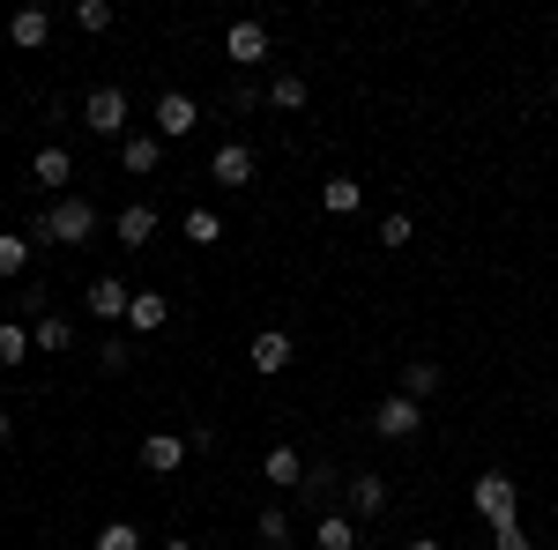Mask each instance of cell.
Here are the masks:
<instances>
[{"label": "cell", "instance_id": "6da1fadb", "mask_svg": "<svg viewBox=\"0 0 558 550\" xmlns=\"http://www.w3.org/2000/svg\"><path fill=\"white\" fill-rule=\"evenodd\" d=\"M31 239H45V246H89V239H97V209H89L83 194H60V201L31 223Z\"/></svg>", "mask_w": 558, "mask_h": 550}, {"label": "cell", "instance_id": "7a4b0ae2", "mask_svg": "<svg viewBox=\"0 0 558 550\" xmlns=\"http://www.w3.org/2000/svg\"><path fill=\"white\" fill-rule=\"evenodd\" d=\"M470 506L492 521V528H507V521H521V484L514 476H499V468H484L470 484Z\"/></svg>", "mask_w": 558, "mask_h": 550}, {"label": "cell", "instance_id": "3957f363", "mask_svg": "<svg viewBox=\"0 0 558 550\" xmlns=\"http://www.w3.org/2000/svg\"><path fill=\"white\" fill-rule=\"evenodd\" d=\"M83 127H89V134H112V142H128V127H134V105H128V89L97 83V89L83 97Z\"/></svg>", "mask_w": 558, "mask_h": 550}, {"label": "cell", "instance_id": "277c9868", "mask_svg": "<svg viewBox=\"0 0 558 550\" xmlns=\"http://www.w3.org/2000/svg\"><path fill=\"white\" fill-rule=\"evenodd\" d=\"M373 424H380V439H417V431H425V402H410V394L395 387V394H380Z\"/></svg>", "mask_w": 558, "mask_h": 550}, {"label": "cell", "instance_id": "5b68a950", "mask_svg": "<svg viewBox=\"0 0 558 550\" xmlns=\"http://www.w3.org/2000/svg\"><path fill=\"white\" fill-rule=\"evenodd\" d=\"M194 127H202V105L186 89H165L157 97V142H179V134H194Z\"/></svg>", "mask_w": 558, "mask_h": 550}, {"label": "cell", "instance_id": "8992f818", "mask_svg": "<svg viewBox=\"0 0 558 550\" xmlns=\"http://www.w3.org/2000/svg\"><path fill=\"white\" fill-rule=\"evenodd\" d=\"M83 305H89V320H120V328H128V305H134V291L120 283V276H97V283L83 291Z\"/></svg>", "mask_w": 558, "mask_h": 550}, {"label": "cell", "instance_id": "52a82bcc", "mask_svg": "<svg viewBox=\"0 0 558 550\" xmlns=\"http://www.w3.org/2000/svg\"><path fill=\"white\" fill-rule=\"evenodd\" d=\"M186 454H194V447H186L179 431H142V468H149V476H179Z\"/></svg>", "mask_w": 558, "mask_h": 550}, {"label": "cell", "instance_id": "ba28073f", "mask_svg": "<svg viewBox=\"0 0 558 550\" xmlns=\"http://www.w3.org/2000/svg\"><path fill=\"white\" fill-rule=\"evenodd\" d=\"M254 171H260V157L246 149V142H223V149L209 157V179H216V186H254Z\"/></svg>", "mask_w": 558, "mask_h": 550}, {"label": "cell", "instance_id": "9c48e42d", "mask_svg": "<svg viewBox=\"0 0 558 550\" xmlns=\"http://www.w3.org/2000/svg\"><path fill=\"white\" fill-rule=\"evenodd\" d=\"M246 357H254V372H260V380H276V372H291V357H299V350H291V335H283V328H260Z\"/></svg>", "mask_w": 558, "mask_h": 550}, {"label": "cell", "instance_id": "30bf717a", "mask_svg": "<svg viewBox=\"0 0 558 550\" xmlns=\"http://www.w3.org/2000/svg\"><path fill=\"white\" fill-rule=\"evenodd\" d=\"M260 484L299 491V484H305V454H299V447H268V454H260Z\"/></svg>", "mask_w": 558, "mask_h": 550}, {"label": "cell", "instance_id": "8fae6325", "mask_svg": "<svg viewBox=\"0 0 558 550\" xmlns=\"http://www.w3.org/2000/svg\"><path fill=\"white\" fill-rule=\"evenodd\" d=\"M31 179H38L45 194H68V179H75V157H68L60 142H45L38 157H31Z\"/></svg>", "mask_w": 558, "mask_h": 550}, {"label": "cell", "instance_id": "7c38bea8", "mask_svg": "<svg viewBox=\"0 0 558 550\" xmlns=\"http://www.w3.org/2000/svg\"><path fill=\"white\" fill-rule=\"evenodd\" d=\"M223 52H231V68H260L268 60V30L260 23H231L223 30Z\"/></svg>", "mask_w": 558, "mask_h": 550}, {"label": "cell", "instance_id": "4fadbf2b", "mask_svg": "<svg viewBox=\"0 0 558 550\" xmlns=\"http://www.w3.org/2000/svg\"><path fill=\"white\" fill-rule=\"evenodd\" d=\"M172 320V297H157V291H134V305H128V335L142 342V335H157Z\"/></svg>", "mask_w": 558, "mask_h": 550}, {"label": "cell", "instance_id": "5bb4252c", "mask_svg": "<svg viewBox=\"0 0 558 550\" xmlns=\"http://www.w3.org/2000/svg\"><path fill=\"white\" fill-rule=\"evenodd\" d=\"M350 521H380L387 513V476H350Z\"/></svg>", "mask_w": 558, "mask_h": 550}, {"label": "cell", "instance_id": "9a60e30c", "mask_svg": "<svg viewBox=\"0 0 558 550\" xmlns=\"http://www.w3.org/2000/svg\"><path fill=\"white\" fill-rule=\"evenodd\" d=\"M8 38H15V52H38V45L52 38V15H45V8H15V15H8Z\"/></svg>", "mask_w": 558, "mask_h": 550}, {"label": "cell", "instance_id": "2e32d148", "mask_svg": "<svg viewBox=\"0 0 558 550\" xmlns=\"http://www.w3.org/2000/svg\"><path fill=\"white\" fill-rule=\"evenodd\" d=\"M120 164H128L134 179H149V171L165 164V142H157V127H149V134H128V142H120Z\"/></svg>", "mask_w": 558, "mask_h": 550}, {"label": "cell", "instance_id": "e0dca14e", "mask_svg": "<svg viewBox=\"0 0 558 550\" xmlns=\"http://www.w3.org/2000/svg\"><path fill=\"white\" fill-rule=\"evenodd\" d=\"M112 231H120V246H134V254H142V246L157 239V209H149V201H134V209L112 216Z\"/></svg>", "mask_w": 558, "mask_h": 550}, {"label": "cell", "instance_id": "ac0fdd59", "mask_svg": "<svg viewBox=\"0 0 558 550\" xmlns=\"http://www.w3.org/2000/svg\"><path fill=\"white\" fill-rule=\"evenodd\" d=\"M320 209L328 216H357L365 209V186H357V179H320Z\"/></svg>", "mask_w": 558, "mask_h": 550}, {"label": "cell", "instance_id": "d6986e66", "mask_svg": "<svg viewBox=\"0 0 558 550\" xmlns=\"http://www.w3.org/2000/svg\"><path fill=\"white\" fill-rule=\"evenodd\" d=\"M402 394H410V402H432V394H439V357H410V365H402Z\"/></svg>", "mask_w": 558, "mask_h": 550}, {"label": "cell", "instance_id": "ffe728a7", "mask_svg": "<svg viewBox=\"0 0 558 550\" xmlns=\"http://www.w3.org/2000/svg\"><path fill=\"white\" fill-rule=\"evenodd\" d=\"M31 246H38V239H23V231H0V283L31 276Z\"/></svg>", "mask_w": 558, "mask_h": 550}, {"label": "cell", "instance_id": "44dd1931", "mask_svg": "<svg viewBox=\"0 0 558 550\" xmlns=\"http://www.w3.org/2000/svg\"><path fill=\"white\" fill-rule=\"evenodd\" d=\"M112 23H120V15H112V0H75V30H83V38H105Z\"/></svg>", "mask_w": 558, "mask_h": 550}, {"label": "cell", "instance_id": "7402d4cb", "mask_svg": "<svg viewBox=\"0 0 558 550\" xmlns=\"http://www.w3.org/2000/svg\"><path fill=\"white\" fill-rule=\"evenodd\" d=\"M31 350H38V335H31L23 320H0V365H23Z\"/></svg>", "mask_w": 558, "mask_h": 550}, {"label": "cell", "instance_id": "603a6c76", "mask_svg": "<svg viewBox=\"0 0 558 550\" xmlns=\"http://www.w3.org/2000/svg\"><path fill=\"white\" fill-rule=\"evenodd\" d=\"M254 536H260V550H283V543H291V513H283V506H260Z\"/></svg>", "mask_w": 558, "mask_h": 550}, {"label": "cell", "instance_id": "cb8c5ba5", "mask_svg": "<svg viewBox=\"0 0 558 550\" xmlns=\"http://www.w3.org/2000/svg\"><path fill=\"white\" fill-rule=\"evenodd\" d=\"M305 97H313L305 75H276V83H268V105H276V112H305Z\"/></svg>", "mask_w": 558, "mask_h": 550}, {"label": "cell", "instance_id": "d4e9b609", "mask_svg": "<svg viewBox=\"0 0 558 550\" xmlns=\"http://www.w3.org/2000/svg\"><path fill=\"white\" fill-rule=\"evenodd\" d=\"M31 335H38V350H52V357H60V350H75V328H68L60 313H38V328H31Z\"/></svg>", "mask_w": 558, "mask_h": 550}, {"label": "cell", "instance_id": "484cf974", "mask_svg": "<svg viewBox=\"0 0 558 550\" xmlns=\"http://www.w3.org/2000/svg\"><path fill=\"white\" fill-rule=\"evenodd\" d=\"M320 550H357V521L350 513H320Z\"/></svg>", "mask_w": 558, "mask_h": 550}, {"label": "cell", "instance_id": "4316f807", "mask_svg": "<svg viewBox=\"0 0 558 550\" xmlns=\"http://www.w3.org/2000/svg\"><path fill=\"white\" fill-rule=\"evenodd\" d=\"M97 365H105V372H128L134 365V335H105L97 342Z\"/></svg>", "mask_w": 558, "mask_h": 550}, {"label": "cell", "instance_id": "83f0119b", "mask_svg": "<svg viewBox=\"0 0 558 550\" xmlns=\"http://www.w3.org/2000/svg\"><path fill=\"white\" fill-rule=\"evenodd\" d=\"M186 239H194V246H216V239H223V216L216 209H186Z\"/></svg>", "mask_w": 558, "mask_h": 550}, {"label": "cell", "instance_id": "f1b7e54d", "mask_svg": "<svg viewBox=\"0 0 558 550\" xmlns=\"http://www.w3.org/2000/svg\"><path fill=\"white\" fill-rule=\"evenodd\" d=\"M97 550H142V528L134 521H105L97 528Z\"/></svg>", "mask_w": 558, "mask_h": 550}, {"label": "cell", "instance_id": "f546056e", "mask_svg": "<svg viewBox=\"0 0 558 550\" xmlns=\"http://www.w3.org/2000/svg\"><path fill=\"white\" fill-rule=\"evenodd\" d=\"M410 239H417V223H410L402 209H395V216H380V246H387V254H402Z\"/></svg>", "mask_w": 558, "mask_h": 550}, {"label": "cell", "instance_id": "4dcf8cb0", "mask_svg": "<svg viewBox=\"0 0 558 550\" xmlns=\"http://www.w3.org/2000/svg\"><path fill=\"white\" fill-rule=\"evenodd\" d=\"M336 484H343L336 468H328V462H313V468H305V484H299V491H305V499H313V506H320V499H328Z\"/></svg>", "mask_w": 558, "mask_h": 550}, {"label": "cell", "instance_id": "1f68e13d", "mask_svg": "<svg viewBox=\"0 0 558 550\" xmlns=\"http://www.w3.org/2000/svg\"><path fill=\"white\" fill-rule=\"evenodd\" d=\"M492 543H499V550H536V536H529L521 521H507V528H492Z\"/></svg>", "mask_w": 558, "mask_h": 550}, {"label": "cell", "instance_id": "d6a6232c", "mask_svg": "<svg viewBox=\"0 0 558 550\" xmlns=\"http://www.w3.org/2000/svg\"><path fill=\"white\" fill-rule=\"evenodd\" d=\"M410 550H447V543H439V536H417V543H410Z\"/></svg>", "mask_w": 558, "mask_h": 550}, {"label": "cell", "instance_id": "836d02e7", "mask_svg": "<svg viewBox=\"0 0 558 550\" xmlns=\"http://www.w3.org/2000/svg\"><path fill=\"white\" fill-rule=\"evenodd\" d=\"M0 439H8V410H0Z\"/></svg>", "mask_w": 558, "mask_h": 550}, {"label": "cell", "instance_id": "e575fe53", "mask_svg": "<svg viewBox=\"0 0 558 550\" xmlns=\"http://www.w3.org/2000/svg\"><path fill=\"white\" fill-rule=\"evenodd\" d=\"M165 550H194V543H165Z\"/></svg>", "mask_w": 558, "mask_h": 550}, {"label": "cell", "instance_id": "d590c367", "mask_svg": "<svg viewBox=\"0 0 558 550\" xmlns=\"http://www.w3.org/2000/svg\"><path fill=\"white\" fill-rule=\"evenodd\" d=\"M551 97H558V83H551Z\"/></svg>", "mask_w": 558, "mask_h": 550}]
</instances>
